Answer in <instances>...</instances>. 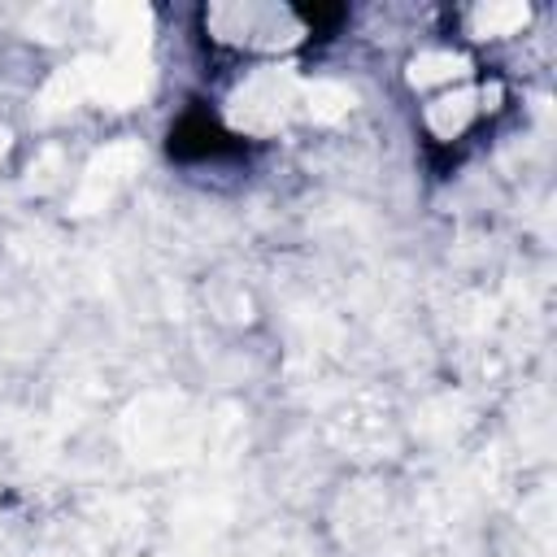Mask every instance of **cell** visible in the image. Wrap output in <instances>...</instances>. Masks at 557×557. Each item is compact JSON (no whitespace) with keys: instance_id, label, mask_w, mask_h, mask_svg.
<instances>
[{"instance_id":"3957f363","label":"cell","mask_w":557,"mask_h":557,"mask_svg":"<svg viewBox=\"0 0 557 557\" xmlns=\"http://www.w3.org/2000/svg\"><path fill=\"white\" fill-rule=\"evenodd\" d=\"M148 91H152V57L144 48H113L100 61L91 100H100L109 109H135Z\"/></svg>"},{"instance_id":"30bf717a","label":"cell","mask_w":557,"mask_h":557,"mask_svg":"<svg viewBox=\"0 0 557 557\" xmlns=\"http://www.w3.org/2000/svg\"><path fill=\"white\" fill-rule=\"evenodd\" d=\"M4 152H9V131L0 126V157H4Z\"/></svg>"},{"instance_id":"7a4b0ae2","label":"cell","mask_w":557,"mask_h":557,"mask_svg":"<svg viewBox=\"0 0 557 557\" xmlns=\"http://www.w3.org/2000/svg\"><path fill=\"white\" fill-rule=\"evenodd\" d=\"M139 165H144V148H139L135 139H117V144L100 148V152L87 161V170L78 174V191H74V205H70V209H74L78 218L104 209V205L139 174Z\"/></svg>"},{"instance_id":"6da1fadb","label":"cell","mask_w":557,"mask_h":557,"mask_svg":"<svg viewBox=\"0 0 557 557\" xmlns=\"http://www.w3.org/2000/svg\"><path fill=\"white\" fill-rule=\"evenodd\" d=\"M296 100H300L296 74H292L287 65H270V70L248 74V78L231 91V100H226V122H231L235 131H248V135H274V131L287 122V113H292Z\"/></svg>"},{"instance_id":"52a82bcc","label":"cell","mask_w":557,"mask_h":557,"mask_svg":"<svg viewBox=\"0 0 557 557\" xmlns=\"http://www.w3.org/2000/svg\"><path fill=\"white\" fill-rule=\"evenodd\" d=\"M352 87H344V83H335V78H318V83H309V87H300V100L296 104H305V113L313 117V122H339L348 109H352Z\"/></svg>"},{"instance_id":"9c48e42d","label":"cell","mask_w":557,"mask_h":557,"mask_svg":"<svg viewBox=\"0 0 557 557\" xmlns=\"http://www.w3.org/2000/svg\"><path fill=\"white\" fill-rule=\"evenodd\" d=\"M466 74H470V61H466L461 52H448V48H440V52H418V57L409 61V83H413V87L453 83V78H466Z\"/></svg>"},{"instance_id":"8992f818","label":"cell","mask_w":557,"mask_h":557,"mask_svg":"<svg viewBox=\"0 0 557 557\" xmlns=\"http://www.w3.org/2000/svg\"><path fill=\"white\" fill-rule=\"evenodd\" d=\"M531 22V9L518 4V0H492V4H479L470 13V30L479 39H500V35H513Z\"/></svg>"},{"instance_id":"ba28073f","label":"cell","mask_w":557,"mask_h":557,"mask_svg":"<svg viewBox=\"0 0 557 557\" xmlns=\"http://www.w3.org/2000/svg\"><path fill=\"white\" fill-rule=\"evenodd\" d=\"M474 100H479V96H474L470 87L440 96V100L426 109V126H431L440 139H453V135H461V131L470 126V117L479 113V104H474Z\"/></svg>"},{"instance_id":"5b68a950","label":"cell","mask_w":557,"mask_h":557,"mask_svg":"<svg viewBox=\"0 0 557 557\" xmlns=\"http://www.w3.org/2000/svg\"><path fill=\"white\" fill-rule=\"evenodd\" d=\"M96 22L104 35H113V48H152V9L135 0H104L96 4Z\"/></svg>"},{"instance_id":"277c9868","label":"cell","mask_w":557,"mask_h":557,"mask_svg":"<svg viewBox=\"0 0 557 557\" xmlns=\"http://www.w3.org/2000/svg\"><path fill=\"white\" fill-rule=\"evenodd\" d=\"M100 61H104V57L83 52V57H74L70 65H61V70L44 83V91H39V113H44V117H57V113H70L74 104L91 100V96H96Z\"/></svg>"}]
</instances>
